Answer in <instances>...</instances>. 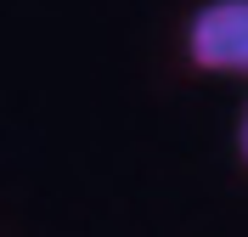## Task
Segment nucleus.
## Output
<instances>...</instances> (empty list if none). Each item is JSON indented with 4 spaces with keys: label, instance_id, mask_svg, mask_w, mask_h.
<instances>
[{
    "label": "nucleus",
    "instance_id": "f257e3e1",
    "mask_svg": "<svg viewBox=\"0 0 248 237\" xmlns=\"http://www.w3.org/2000/svg\"><path fill=\"white\" fill-rule=\"evenodd\" d=\"M186 63L203 74H248V0H203L186 17Z\"/></svg>",
    "mask_w": 248,
    "mask_h": 237
},
{
    "label": "nucleus",
    "instance_id": "f03ea898",
    "mask_svg": "<svg viewBox=\"0 0 248 237\" xmlns=\"http://www.w3.org/2000/svg\"><path fill=\"white\" fill-rule=\"evenodd\" d=\"M237 147H243V158H248V108H243V136H237Z\"/></svg>",
    "mask_w": 248,
    "mask_h": 237
}]
</instances>
